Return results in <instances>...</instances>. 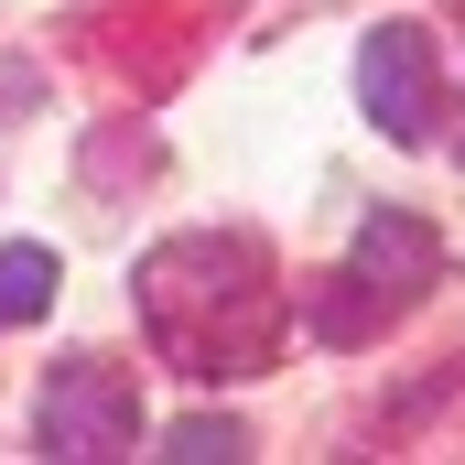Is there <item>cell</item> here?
Listing matches in <instances>:
<instances>
[{
	"mask_svg": "<svg viewBox=\"0 0 465 465\" xmlns=\"http://www.w3.org/2000/svg\"><path fill=\"white\" fill-rule=\"evenodd\" d=\"M357 109L390 141H433V33L422 22H379L357 44Z\"/></svg>",
	"mask_w": 465,
	"mask_h": 465,
	"instance_id": "cell-3",
	"label": "cell"
},
{
	"mask_svg": "<svg viewBox=\"0 0 465 465\" xmlns=\"http://www.w3.org/2000/svg\"><path fill=\"white\" fill-rule=\"evenodd\" d=\"M433 271H444V238L422 228V217H390V206H379V217L357 228L336 292L314 303V325H325V336H368L390 303H422V292H433Z\"/></svg>",
	"mask_w": 465,
	"mask_h": 465,
	"instance_id": "cell-1",
	"label": "cell"
},
{
	"mask_svg": "<svg viewBox=\"0 0 465 465\" xmlns=\"http://www.w3.org/2000/svg\"><path fill=\"white\" fill-rule=\"evenodd\" d=\"M455 152H465V119H455Z\"/></svg>",
	"mask_w": 465,
	"mask_h": 465,
	"instance_id": "cell-6",
	"label": "cell"
},
{
	"mask_svg": "<svg viewBox=\"0 0 465 465\" xmlns=\"http://www.w3.org/2000/svg\"><path fill=\"white\" fill-rule=\"evenodd\" d=\"M44 455H65V465L141 455V390H130L119 357H65L44 379Z\"/></svg>",
	"mask_w": 465,
	"mask_h": 465,
	"instance_id": "cell-2",
	"label": "cell"
},
{
	"mask_svg": "<svg viewBox=\"0 0 465 465\" xmlns=\"http://www.w3.org/2000/svg\"><path fill=\"white\" fill-rule=\"evenodd\" d=\"M54 292H65V271H54V249H33V238H11V249H0V325H44V314H54Z\"/></svg>",
	"mask_w": 465,
	"mask_h": 465,
	"instance_id": "cell-4",
	"label": "cell"
},
{
	"mask_svg": "<svg viewBox=\"0 0 465 465\" xmlns=\"http://www.w3.org/2000/svg\"><path fill=\"white\" fill-rule=\"evenodd\" d=\"M163 455H173V465H238V455H249V433L217 422V411H195V422H173V433H163Z\"/></svg>",
	"mask_w": 465,
	"mask_h": 465,
	"instance_id": "cell-5",
	"label": "cell"
}]
</instances>
